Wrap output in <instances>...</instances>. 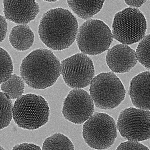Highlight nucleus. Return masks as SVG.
I'll use <instances>...</instances> for the list:
<instances>
[{
  "instance_id": "obj_13",
  "label": "nucleus",
  "mask_w": 150,
  "mask_h": 150,
  "mask_svg": "<svg viewBox=\"0 0 150 150\" xmlns=\"http://www.w3.org/2000/svg\"><path fill=\"white\" fill-rule=\"evenodd\" d=\"M150 79L148 70L138 74L130 81L129 94L136 108L150 110Z\"/></svg>"
},
{
  "instance_id": "obj_6",
  "label": "nucleus",
  "mask_w": 150,
  "mask_h": 150,
  "mask_svg": "<svg viewBox=\"0 0 150 150\" xmlns=\"http://www.w3.org/2000/svg\"><path fill=\"white\" fill-rule=\"evenodd\" d=\"M147 22L138 8L128 7L115 15L111 31L114 39L127 45L137 43L145 36Z\"/></svg>"
},
{
  "instance_id": "obj_8",
  "label": "nucleus",
  "mask_w": 150,
  "mask_h": 150,
  "mask_svg": "<svg viewBox=\"0 0 150 150\" xmlns=\"http://www.w3.org/2000/svg\"><path fill=\"white\" fill-rule=\"evenodd\" d=\"M150 110L130 107L120 113L116 124L122 137L139 142L150 138Z\"/></svg>"
},
{
  "instance_id": "obj_18",
  "label": "nucleus",
  "mask_w": 150,
  "mask_h": 150,
  "mask_svg": "<svg viewBox=\"0 0 150 150\" xmlns=\"http://www.w3.org/2000/svg\"><path fill=\"white\" fill-rule=\"evenodd\" d=\"M13 105L11 99L0 91V130L8 126L12 118Z\"/></svg>"
},
{
  "instance_id": "obj_3",
  "label": "nucleus",
  "mask_w": 150,
  "mask_h": 150,
  "mask_svg": "<svg viewBox=\"0 0 150 150\" xmlns=\"http://www.w3.org/2000/svg\"><path fill=\"white\" fill-rule=\"evenodd\" d=\"M12 118L19 127L34 130L48 122L50 109L47 101L42 96L29 93L17 99L12 110Z\"/></svg>"
},
{
  "instance_id": "obj_9",
  "label": "nucleus",
  "mask_w": 150,
  "mask_h": 150,
  "mask_svg": "<svg viewBox=\"0 0 150 150\" xmlns=\"http://www.w3.org/2000/svg\"><path fill=\"white\" fill-rule=\"evenodd\" d=\"M61 65V74L64 82L73 89L87 87L95 76L92 59L88 55L81 52L63 59Z\"/></svg>"
},
{
  "instance_id": "obj_12",
  "label": "nucleus",
  "mask_w": 150,
  "mask_h": 150,
  "mask_svg": "<svg viewBox=\"0 0 150 150\" xmlns=\"http://www.w3.org/2000/svg\"><path fill=\"white\" fill-rule=\"evenodd\" d=\"M105 60L112 72L116 73L128 72L137 63L135 51L128 45L120 43L108 50Z\"/></svg>"
},
{
  "instance_id": "obj_10",
  "label": "nucleus",
  "mask_w": 150,
  "mask_h": 150,
  "mask_svg": "<svg viewBox=\"0 0 150 150\" xmlns=\"http://www.w3.org/2000/svg\"><path fill=\"white\" fill-rule=\"evenodd\" d=\"M94 104L89 94L82 89L70 91L63 102L62 113L67 120L76 124L84 123L93 114Z\"/></svg>"
},
{
  "instance_id": "obj_20",
  "label": "nucleus",
  "mask_w": 150,
  "mask_h": 150,
  "mask_svg": "<svg viewBox=\"0 0 150 150\" xmlns=\"http://www.w3.org/2000/svg\"><path fill=\"white\" fill-rule=\"evenodd\" d=\"M13 71L11 57L5 50L0 47V85L10 77Z\"/></svg>"
},
{
  "instance_id": "obj_7",
  "label": "nucleus",
  "mask_w": 150,
  "mask_h": 150,
  "mask_svg": "<svg viewBox=\"0 0 150 150\" xmlns=\"http://www.w3.org/2000/svg\"><path fill=\"white\" fill-rule=\"evenodd\" d=\"M82 134L84 142L90 148L106 150L113 145L117 137L116 124L108 114L95 112L83 125Z\"/></svg>"
},
{
  "instance_id": "obj_15",
  "label": "nucleus",
  "mask_w": 150,
  "mask_h": 150,
  "mask_svg": "<svg viewBox=\"0 0 150 150\" xmlns=\"http://www.w3.org/2000/svg\"><path fill=\"white\" fill-rule=\"evenodd\" d=\"M105 1L104 0L67 1L69 7L78 17L86 20L91 19L101 11Z\"/></svg>"
},
{
  "instance_id": "obj_24",
  "label": "nucleus",
  "mask_w": 150,
  "mask_h": 150,
  "mask_svg": "<svg viewBox=\"0 0 150 150\" xmlns=\"http://www.w3.org/2000/svg\"><path fill=\"white\" fill-rule=\"evenodd\" d=\"M147 0H124L129 7L137 8L141 6Z\"/></svg>"
},
{
  "instance_id": "obj_23",
  "label": "nucleus",
  "mask_w": 150,
  "mask_h": 150,
  "mask_svg": "<svg viewBox=\"0 0 150 150\" xmlns=\"http://www.w3.org/2000/svg\"><path fill=\"white\" fill-rule=\"evenodd\" d=\"M8 30L6 20L5 17L0 14V43L5 39Z\"/></svg>"
},
{
  "instance_id": "obj_4",
  "label": "nucleus",
  "mask_w": 150,
  "mask_h": 150,
  "mask_svg": "<svg viewBox=\"0 0 150 150\" xmlns=\"http://www.w3.org/2000/svg\"><path fill=\"white\" fill-rule=\"evenodd\" d=\"M89 91L94 105L105 110L118 107L126 96L123 83L112 71L101 72L94 76L90 83Z\"/></svg>"
},
{
  "instance_id": "obj_5",
  "label": "nucleus",
  "mask_w": 150,
  "mask_h": 150,
  "mask_svg": "<svg viewBox=\"0 0 150 150\" xmlns=\"http://www.w3.org/2000/svg\"><path fill=\"white\" fill-rule=\"evenodd\" d=\"M113 39L108 25L96 19L83 23L79 28L76 38L81 53L91 56L98 55L108 50Z\"/></svg>"
},
{
  "instance_id": "obj_2",
  "label": "nucleus",
  "mask_w": 150,
  "mask_h": 150,
  "mask_svg": "<svg viewBox=\"0 0 150 150\" xmlns=\"http://www.w3.org/2000/svg\"><path fill=\"white\" fill-rule=\"evenodd\" d=\"M21 77L30 88L43 90L54 85L61 74V62L50 50L36 49L22 60Z\"/></svg>"
},
{
  "instance_id": "obj_17",
  "label": "nucleus",
  "mask_w": 150,
  "mask_h": 150,
  "mask_svg": "<svg viewBox=\"0 0 150 150\" xmlns=\"http://www.w3.org/2000/svg\"><path fill=\"white\" fill-rule=\"evenodd\" d=\"M24 83L21 76L12 74L1 84V89L11 99H16L23 95L25 89Z\"/></svg>"
},
{
  "instance_id": "obj_22",
  "label": "nucleus",
  "mask_w": 150,
  "mask_h": 150,
  "mask_svg": "<svg viewBox=\"0 0 150 150\" xmlns=\"http://www.w3.org/2000/svg\"><path fill=\"white\" fill-rule=\"evenodd\" d=\"M11 150H42L38 145L32 143L24 142L15 145Z\"/></svg>"
},
{
  "instance_id": "obj_16",
  "label": "nucleus",
  "mask_w": 150,
  "mask_h": 150,
  "mask_svg": "<svg viewBox=\"0 0 150 150\" xmlns=\"http://www.w3.org/2000/svg\"><path fill=\"white\" fill-rule=\"evenodd\" d=\"M42 150H74V146L67 136L61 133L56 132L46 138Z\"/></svg>"
},
{
  "instance_id": "obj_21",
  "label": "nucleus",
  "mask_w": 150,
  "mask_h": 150,
  "mask_svg": "<svg viewBox=\"0 0 150 150\" xmlns=\"http://www.w3.org/2000/svg\"><path fill=\"white\" fill-rule=\"evenodd\" d=\"M116 150H149V148L139 142L127 141L120 143Z\"/></svg>"
},
{
  "instance_id": "obj_11",
  "label": "nucleus",
  "mask_w": 150,
  "mask_h": 150,
  "mask_svg": "<svg viewBox=\"0 0 150 150\" xmlns=\"http://www.w3.org/2000/svg\"><path fill=\"white\" fill-rule=\"evenodd\" d=\"M3 4L6 19L16 24H27L40 11L39 5L35 1L3 0Z\"/></svg>"
},
{
  "instance_id": "obj_1",
  "label": "nucleus",
  "mask_w": 150,
  "mask_h": 150,
  "mask_svg": "<svg viewBox=\"0 0 150 150\" xmlns=\"http://www.w3.org/2000/svg\"><path fill=\"white\" fill-rule=\"evenodd\" d=\"M79 28L76 18L69 10L50 9L42 16L38 25L41 41L50 49L61 51L69 48L76 39Z\"/></svg>"
},
{
  "instance_id": "obj_19",
  "label": "nucleus",
  "mask_w": 150,
  "mask_h": 150,
  "mask_svg": "<svg viewBox=\"0 0 150 150\" xmlns=\"http://www.w3.org/2000/svg\"><path fill=\"white\" fill-rule=\"evenodd\" d=\"M150 34L140 41L135 51L137 61L148 71L150 70Z\"/></svg>"
},
{
  "instance_id": "obj_25",
  "label": "nucleus",
  "mask_w": 150,
  "mask_h": 150,
  "mask_svg": "<svg viewBox=\"0 0 150 150\" xmlns=\"http://www.w3.org/2000/svg\"><path fill=\"white\" fill-rule=\"evenodd\" d=\"M0 150H5V149L1 145H0Z\"/></svg>"
},
{
  "instance_id": "obj_14",
  "label": "nucleus",
  "mask_w": 150,
  "mask_h": 150,
  "mask_svg": "<svg viewBox=\"0 0 150 150\" xmlns=\"http://www.w3.org/2000/svg\"><path fill=\"white\" fill-rule=\"evenodd\" d=\"M10 45L17 51L23 52L29 49L33 44L35 36L27 24H20L14 26L9 35Z\"/></svg>"
}]
</instances>
